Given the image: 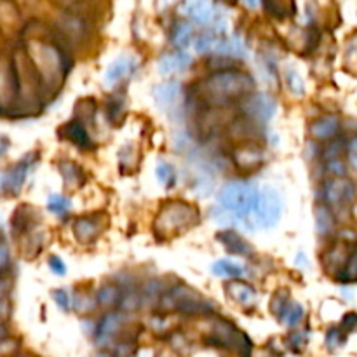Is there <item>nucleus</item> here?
Here are the masks:
<instances>
[{
    "instance_id": "1",
    "label": "nucleus",
    "mask_w": 357,
    "mask_h": 357,
    "mask_svg": "<svg viewBox=\"0 0 357 357\" xmlns=\"http://www.w3.org/2000/svg\"><path fill=\"white\" fill-rule=\"evenodd\" d=\"M23 49L26 51L31 65L37 70L45 93L58 89L72 66L65 49L56 44V40H52L49 33H31L28 26H24Z\"/></svg>"
},
{
    "instance_id": "2",
    "label": "nucleus",
    "mask_w": 357,
    "mask_h": 357,
    "mask_svg": "<svg viewBox=\"0 0 357 357\" xmlns=\"http://www.w3.org/2000/svg\"><path fill=\"white\" fill-rule=\"evenodd\" d=\"M260 187L253 181L234 180L223 185L216 195V211L222 216H229L230 222L251 229V216L257 206Z\"/></svg>"
},
{
    "instance_id": "3",
    "label": "nucleus",
    "mask_w": 357,
    "mask_h": 357,
    "mask_svg": "<svg viewBox=\"0 0 357 357\" xmlns=\"http://www.w3.org/2000/svg\"><path fill=\"white\" fill-rule=\"evenodd\" d=\"M257 82L253 77L241 70H218L204 82V96L218 107H225L230 101L241 100L253 93Z\"/></svg>"
},
{
    "instance_id": "4",
    "label": "nucleus",
    "mask_w": 357,
    "mask_h": 357,
    "mask_svg": "<svg viewBox=\"0 0 357 357\" xmlns=\"http://www.w3.org/2000/svg\"><path fill=\"white\" fill-rule=\"evenodd\" d=\"M199 220V211L194 206L187 204V202H169L160 209L157 215L153 229L157 234H162L164 237L176 236V234L183 232V230L190 229L195 225Z\"/></svg>"
},
{
    "instance_id": "5",
    "label": "nucleus",
    "mask_w": 357,
    "mask_h": 357,
    "mask_svg": "<svg viewBox=\"0 0 357 357\" xmlns=\"http://www.w3.org/2000/svg\"><path fill=\"white\" fill-rule=\"evenodd\" d=\"M21 86L13 54L0 58V115H20Z\"/></svg>"
},
{
    "instance_id": "6",
    "label": "nucleus",
    "mask_w": 357,
    "mask_h": 357,
    "mask_svg": "<svg viewBox=\"0 0 357 357\" xmlns=\"http://www.w3.org/2000/svg\"><path fill=\"white\" fill-rule=\"evenodd\" d=\"M284 209V201L279 190L272 185L260 187L257 206L251 216V229H272L279 223Z\"/></svg>"
},
{
    "instance_id": "7",
    "label": "nucleus",
    "mask_w": 357,
    "mask_h": 357,
    "mask_svg": "<svg viewBox=\"0 0 357 357\" xmlns=\"http://www.w3.org/2000/svg\"><path fill=\"white\" fill-rule=\"evenodd\" d=\"M323 197L331 209L347 208L356 199V185L345 176H331L324 183Z\"/></svg>"
},
{
    "instance_id": "8",
    "label": "nucleus",
    "mask_w": 357,
    "mask_h": 357,
    "mask_svg": "<svg viewBox=\"0 0 357 357\" xmlns=\"http://www.w3.org/2000/svg\"><path fill=\"white\" fill-rule=\"evenodd\" d=\"M243 112L251 122L267 124L278 112V103L267 93H250L243 98Z\"/></svg>"
},
{
    "instance_id": "9",
    "label": "nucleus",
    "mask_w": 357,
    "mask_h": 357,
    "mask_svg": "<svg viewBox=\"0 0 357 357\" xmlns=\"http://www.w3.org/2000/svg\"><path fill=\"white\" fill-rule=\"evenodd\" d=\"M209 342H215L218 347L230 349V351H237L241 354H248L251 351V340L244 333H241L234 324L227 323V321H220L215 328H213V335L209 337Z\"/></svg>"
},
{
    "instance_id": "10",
    "label": "nucleus",
    "mask_w": 357,
    "mask_h": 357,
    "mask_svg": "<svg viewBox=\"0 0 357 357\" xmlns=\"http://www.w3.org/2000/svg\"><path fill=\"white\" fill-rule=\"evenodd\" d=\"M178 13L197 24H213L218 17L213 0H181Z\"/></svg>"
},
{
    "instance_id": "11",
    "label": "nucleus",
    "mask_w": 357,
    "mask_h": 357,
    "mask_svg": "<svg viewBox=\"0 0 357 357\" xmlns=\"http://www.w3.org/2000/svg\"><path fill=\"white\" fill-rule=\"evenodd\" d=\"M35 155L30 153L24 159H21L20 162L14 167H10L9 171L2 174V192H7V194H17V192L23 188L24 181H26L28 173H30V167L33 164Z\"/></svg>"
},
{
    "instance_id": "12",
    "label": "nucleus",
    "mask_w": 357,
    "mask_h": 357,
    "mask_svg": "<svg viewBox=\"0 0 357 357\" xmlns=\"http://www.w3.org/2000/svg\"><path fill=\"white\" fill-rule=\"evenodd\" d=\"M136 68H138V59L132 58V56L129 54L119 56L117 59H114V61L108 65L107 72H105V86L115 87L117 84H121L122 80L131 77Z\"/></svg>"
},
{
    "instance_id": "13",
    "label": "nucleus",
    "mask_w": 357,
    "mask_h": 357,
    "mask_svg": "<svg viewBox=\"0 0 357 357\" xmlns=\"http://www.w3.org/2000/svg\"><path fill=\"white\" fill-rule=\"evenodd\" d=\"M190 54L183 49H176V51L160 56V59L157 61V70H159L160 75H176V73L185 72L190 66Z\"/></svg>"
},
{
    "instance_id": "14",
    "label": "nucleus",
    "mask_w": 357,
    "mask_h": 357,
    "mask_svg": "<svg viewBox=\"0 0 357 357\" xmlns=\"http://www.w3.org/2000/svg\"><path fill=\"white\" fill-rule=\"evenodd\" d=\"M126 323V316L122 312H110L98 323L96 326V342L100 345L108 344L121 333L122 326Z\"/></svg>"
},
{
    "instance_id": "15",
    "label": "nucleus",
    "mask_w": 357,
    "mask_h": 357,
    "mask_svg": "<svg viewBox=\"0 0 357 357\" xmlns=\"http://www.w3.org/2000/svg\"><path fill=\"white\" fill-rule=\"evenodd\" d=\"M24 28L21 24V14L13 0H0V31L3 35H17Z\"/></svg>"
},
{
    "instance_id": "16",
    "label": "nucleus",
    "mask_w": 357,
    "mask_h": 357,
    "mask_svg": "<svg viewBox=\"0 0 357 357\" xmlns=\"http://www.w3.org/2000/svg\"><path fill=\"white\" fill-rule=\"evenodd\" d=\"M58 28L70 40H82L87 37V23L82 16L75 13H65L58 20Z\"/></svg>"
},
{
    "instance_id": "17",
    "label": "nucleus",
    "mask_w": 357,
    "mask_h": 357,
    "mask_svg": "<svg viewBox=\"0 0 357 357\" xmlns=\"http://www.w3.org/2000/svg\"><path fill=\"white\" fill-rule=\"evenodd\" d=\"M264 162V152L255 145H244L234 152V164L244 173L258 169Z\"/></svg>"
},
{
    "instance_id": "18",
    "label": "nucleus",
    "mask_w": 357,
    "mask_h": 357,
    "mask_svg": "<svg viewBox=\"0 0 357 357\" xmlns=\"http://www.w3.org/2000/svg\"><path fill=\"white\" fill-rule=\"evenodd\" d=\"M338 132H340V119L337 115H324V117L314 121L310 126V135L319 142L333 139Z\"/></svg>"
},
{
    "instance_id": "19",
    "label": "nucleus",
    "mask_w": 357,
    "mask_h": 357,
    "mask_svg": "<svg viewBox=\"0 0 357 357\" xmlns=\"http://www.w3.org/2000/svg\"><path fill=\"white\" fill-rule=\"evenodd\" d=\"M216 239L222 243V246L225 248L229 253L237 255V257H248V255L253 253L251 244L248 243L243 236L234 232V230H223V232H220L218 236H216Z\"/></svg>"
},
{
    "instance_id": "20",
    "label": "nucleus",
    "mask_w": 357,
    "mask_h": 357,
    "mask_svg": "<svg viewBox=\"0 0 357 357\" xmlns=\"http://www.w3.org/2000/svg\"><path fill=\"white\" fill-rule=\"evenodd\" d=\"M180 93L181 86L176 80H166V82H160L153 87V98H155L157 105L162 108H169L171 105L176 103Z\"/></svg>"
},
{
    "instance_id": "21",
    "label": "nucleus",
    "mask_w": 357,
    "mask_h": 357,
    "mask_svg": "<svg viewBox=\"0 0 357 357\" xmlns=\"http://www.w3.org/2000/svg\"><path fill=\"white\" fill-rule=\"evenodd\" d=\"M227 295H229L234 302L244 307L253 305L255 300H257V291H255L253 286L246 284V282L243 281H236V279L227 284Z\"/></svg>"
},
{
    "instance_id": "22",
    "label": "nucleus",
    "mask_w": 357,
    "mask_h": 357,
    "mask_svg": "<svg viewBox=\"0 0 357 357\" xmlns=\"http://www.w3.org/2000/svg\"><path fill=\"white\" fill-rule=\"evenodd\" d=\"M215 52L220 56H230V58H244V56L248 54L246 44H244L243 38L237 37V35H234V37H225V35H222Z\"/></svg>"
},
{
    "instance_id": "23",
    "label": "nucleus",
    "mask_w": 357,
    "mask_h": 357,
    "mask_svg": "<svg viewBox=\"0 0 357 357\" xmlns=\"http://www.w3.org/2000/svg\"><path fill=\"white\" fill-rule=\"evenodd\" d=\"M65 138L70 139L73 145H77L79 149H91L93 142H91L89 135H87V129L84 128V124H80L79 121H72L68 124H65Z\"/></svg>"
},
{
    "instance_id": "24",
    "label": "nucleus",
    "mask_w": 357,
    "mask_h": 357,
    "mask_svg": "<svg viewBox=\"0 0 357 357\" xmlns=\"http://www.w3.org/2000/svg\"><path fill=\"white\" fill-rule=\"evenodd\" d=\"M73 234H75L77 241H80V243H91L100 234V227L94 220L87 218V216H80L73 222Z\"/></svg>"
},
{
    "instance_id": "25",
    "label": "nucleus",
    "mask_w": 357,
    "mask_h": 357,
    "mask_svg": "<svg viewBox=\"0 0 357 357\" xmlns=\"http://www.w3.org/2000/svg\"><path fill=\"white\" fill-rule=\"evenodd\" d=\"M194 40V23L188 21H178L174 24L173 31H171V42L176 45L178 49H185L187 45L192 44Z\"/></svg>"
},
{
    "instance_id": "26",
    "label": "nucleus",
    "mask_w": 357,
    "mask_h": 357,
    "mask_svg": "<svg viewBox=\"0 0 357 357\" xmlns=\"http://www.w3.org/2000/svg\"><path fill=\"white\" fill-rule=\"evenodd\" d=\"M316 229L321 236H330L335 230V215L333 209L324 202L316 208Z\"/></svg>"
},
{
    "instance_id": "27",
    "label": "nucleus",
    "mask_w": 357,
    "mask_h": 357,
    "mask_svg": "<svg viewBox=\"0 0 357 357\" xmlns=\"http://www.w3.org/2000/svg\"><path fill=\"white\" fill-rule=\"evenodd\" d=\"M211 271L216 278H227V279H237L244 275L243 265L236 264L230 260H218L211 265Z\"/></svg>"
},
{
    "instance_id": "28",
    "label": "nucleus",
    "mask_w": 357,
    "mask_h": 357,
    "mask_svg": "<svg viewBox=\"0 0 357 357\" xmlns=\"http://www.w3.org/2000/svg\"><path fill=\"white\" fill-rule=\"evenodd\" d=\"M279 321H281L284 326L288 328H295L296 324L300 323V321L303 319V307L300 305V303L293 302L291 298H289V302L286 303L284 309L281 310V314H279Z\"/></svg>"
},
{
    "instance_id": "29",
    "label": "nucleus",
    "mask_w": 357,
    "mask_h": 357,
    "mask_svg": "<svg viewBox=\"0 0 357 357\" xmlns=\"http://www.w3.org/2000/svg\"><path fill=\"white\" fill-rule=\"evenodd\" d=\"M96 300L100 305L103 307H117L121 305L122 300V289H119L117 286H101L96 293Z\"/></svg>"
},
{
    "instance_id": "30",
    "label": "nucleus",
    "mask_w": 357,
    "mask_h": 357,
    "mask_svg": "<svg viewBox=\"0 0 357 357\" xmlns=\"http://www.w3.org/2000/svg\"><path fill=\"white\" fill-rule=\"evenodd\" d=\"M59 171H61L63 180H65L68 187H79L84 181L82 169L77 164H73L72 160H65V162L59 164Z\"/></svg>"
},
{
    "instance_id": "31",
    "label": "nucleus",
    "mask_w": 357,
    "mask_h": 357,
    "mask_svg": "<svg viewBox=\"0 0 357 357\" xmlns=\"http://www.w3.org/2000/svg\"><path fill=\"white\" fill-rule=\"evenodd\" d=\"M223 33H218V31H209V33L201 35V37L195 38L194 42V47L199 54H208V52H215L216 51V45H218L220 37Z\"/></svg>"
},
{
    "instance_id": "32",
    "label": "nucleus",
    "mask_w": 357,
    "mask_h": 357,
    "mask_svg": "<svg viewBox=\"0 0 357 357\" xmlns=\"http://www.w3.org/2000/svg\"><path fill=\"white\" fill-rule=\"evenodd\" d=\"M284 79H286V84H288V89L291 91L295 96L300 98L305 94V82H303L298 70L293 68V66H288V68L284 70Z\"/></svg>"
},
{
    "instance_id": "33",
    "label": "nucleus",
    "mask_w": 357,
    "mask_h": 357,
    "mask_svg": "<svg viewBox=\"0 0 357 357\" xmlns=\"http://www.w3.org/2000/svg\"><path fill=\"white\" fill-rule=\"evenodd\" d=\"M70 208H72V202H70V199L65 197V195L54 194L47 199V209L52 215L63 216L70 211Z\"/></svg>"
},
{
    "instance_id": "34",
    "label": "nucleus",
    "mask_w": 357,
    "mask_h": 357,
    "mask_svg": "<svg viewBox=\"0 0 357 357\" xmlns=\"http://www.w3.org/2000/svg\"><path fill=\"white\" fill-rule=\"evenodd\" d=\"M155 174H157V180H159V183L166 188L173 187L174 181H176V171H174V167L167 162L157 164Z\"/></svg>"
},
{
    "instance_id": "35",
    "label": "nucleus",
    "mask_w": 357,
    "mask_h": 357,
    "mask_svg": "<svg viewBox=\"0 0 357 357\" xmlns=\"http://www.w3.org/2000/svg\"><path fill=\"white\" fill-rule=\"evenodd\" d=\"M342 281L345 282H354L357 281V250L352 255H349L347 261H345L344 268H342Z\"/></svg>"
},
{
    "instance_id": "36",
    "label": "nucleus",
    "mask_w": 357,
    "mask_h": 357,
    "mask_svg": "<svg viewBox=\"0 0 357 357\" xmlns=\"http://www.w3.org/2000/svg\"><path fill=\"white\" fill-rule=\"evenodd\" d=\"M52 300H54L56 305L61 310H65V312L73 309V298L66 289H56V291H52Z\"/></svg>"
},
{
    "instance_id": "37",
    "label": "nucleus",
    "mask_w": 357,
    "mask_h": 357,
    "mask_svg": "<svg viewBox=\"0 0 357 357\" xmlns=\"http://www.w3.org/2000/svg\"><path fill=\"white\" fill-rule=\"evenodd\" d=\"M326 171L331 176H345L347 174V164L340 157H333V159H328Z\"/></svg>"
},
{
    "instance_id": "38",
    "label": "nucleus",
    "mask_w": 357,
    "mask_h": 357,
    "mask_svg": "<svg viewBox=\"0 0 357 357\" xmlns=\"http://www.w3.org/2000/svg\"><path fill=\"white\" fill-rule=\"evenodd\" d=\"M345 153H347L349 166L357 171V135L349 138V142L345 143Z\"/></svg>"
},
{
    "instance_id": "39",
    "label": "nucleus",
    "mask_w": 357,
    "mask_h": 357,
    "mask_svg": "<svg viewBox=\"0 0 357 357\" xmlns=\"http://www.w3.org/2000/svg\"><path fill=\"white\" fill-rule=\"evenodd\" d=\"M139 296L138 293H122V300H121V305L124 310H128V312H132V310H136L139 307Z\"/></svg>"
},
{
    "instance_id": "40",
    "label": "nucleus",
    "mask_w": 357,
    "mask_h": 357,
    "mask_svg": "<svg viewBox=\"0 0 357 357\" xmlns=\"http://www.w3.org/2000/svg\"><path fill=\"white\" fill-rule=\"evenodd\" d=\"M288 302H289V296L286 295V293H279V295H274V298H272L271 309H272V312L275 314V317L281 314V310L284 309V305Z\"/></svg>"
},
{
    "instance_id": "41",
    "label": "nucleus",
    "mask_w": 357,
    "mask_h": 357,
    "mask_svg": "<svg viewBox=\"0 0 357 357\" xmlns=\"http://www.w3.org/2000/svg\"><path fill=\"white\" fill-rule=\"evenodd\" d=\"M10 267V253L6 244H0V275H6Z\"/></svg>"
},
{
    "instance_id": "42",
    "label": "nucleus",
    "mask_w": 357,
    "mask_h": 357,
    "mask_svg": "<svg viewBox=\"0 0 357 357\" xmlns=\"http://www.w3.org/2000/svg\"><path fill=\"white\" fill-rule=\"evenodd\" d=\"M49 268L52 271V274L59 275V278L66 274V265H65V261H63L59 257L49 258Z\"/></svg>"
},
{
    "instance_id": "43",
    "label": "nucleus",
    "mask_w": 357,
    "mask_h": 357,
    "mask_svg": "<svg viewBox=\"0 0 357 357\" xmlns=\"http://www.w3.org/2000/svg\"><path fill=\"white\" fill-rule=\"evenodd\" d=\"M342 342H344V338H342V330H338V328L330 330V333H328L326 337V344L330 345V347H333V345H340Z\"/></svg>"
},
{
    "instance_id": "44",
    "label": "nucleus",
    "mask_w": 357,
    "mask_h": 357,
    "mask_svg": "<svg viewBox=\"0 0 357 357\" xmlns=\"http://www.w3.org/2000/svg\"><path fill=\"white\" fill-rule=\"evenodd\" d=\"M342 326L345 328V331H352L357 328V314H347V316L344 317V323H342Z\"/></svg>"
},
{
    "instance_id": "45",
    "label": "nucleus",
    "mask_w": 357,
    "mask_h": 357,
    "mask_svg": "<svg viewBox=\"0 0 357 357\" xmlns=\"http://www.w3.org/2000/svg\"><path fill=\"white\" fill-rule=\"evenodd\" d=\"M9 146H10V139L7 138L6 135H2V132H0V157L6 155L7 150H9Z\"/></svg>"
},
{
    "instance_id": "46",
    "label": "nucleus",
    "mask_w": 357,
    "mask_h": 357,
    "mask_svg": "<svg viewBox=\"0 0 357 357\" xmlns=\"http://www.w3.org/2000/svg\"><path fill=\"white\" fill-rule=\"evenodd\" d=\"M7 293H9V282L3 279V275H0V300H6Z\"/></svg>"
},
{
    "instance_id": "47",
    "label": "nucleus",
    "mask_w": 357,
    "mask_h": 357,
    "mask_svg": "<svg viewBox=\"0 0 357 357\" xmlns=\"http://www.w3.org/2000/svg\"><path fill=\"white\" fill-rule=\"evenodd\" d=\"M239 2L243 3V6L246 7V9H250V10L258 9V7L261 6V0H239Z\"/></svg>"
},
{
    "instance_id": "48",
    "label": "nucleus",
    "mask_w": 357,
    "mask_h": 357,
    "mask_svg": "<svg viewBox=\"0 0 357 357\" xmlns=\"http://www.w3.org/2000/svg\"><path fill=\"white\" fill-rule=\"evenodd\" d=\"M7 340H9V331H7L6 324L0 323V347H3Z\"/></svg>"
},
{
    "instance_id": "49",
    "label": "nucleus",
    "mask_w": 357,
    "mask_h": 357,
    "mask_svg": "<svg viewBox=\"0 0 357 357\" xmlns=\"http://www.w3.org/2000/svg\"><path fill=\"white\" fill-rule=\"evenodd\" d=\"M227 2H237V0H227Z\"/></svg>"
}]
</instances>
